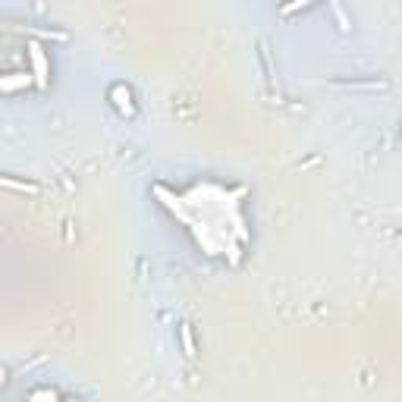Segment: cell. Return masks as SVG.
Returning a JSON list of instances; mask_svg holds the SVG:
<instances>
[{
	"label": "cell",
	"mask_w": 402,
	"mask_h": 402,
	"mask_svg": "<svg viewBox=\"0 0 402 402\" xmlns=\"http://www.w3.org/2000/svg\"><path fill=\"white\" fill-rule=\"evenodd\" d=\"M29 60H32V75H35V85L38 88H47V79H51V63H47V54L45 47L32 41L29 45Z\"/></svg>",
	"instance_id": "cell-1"
},
{
	"label": "cell",
	"mask_w": 402,
	"mask_h": 402,
	"mask_svg": "<svg viewBox=\"0 0 402 402\" xmlns=\"http://www.w3.org/2000/svg\"><path fill=\"white\" fill-rule=\"evenodd\" d=\"M110 97H117V107L123 113H132V95H129V88H123V85H113Z\"/></svg>",
	"instance_id": "cell-3"
},
{
	"label": "cell",
	"mask_w": 402,
	"mask_h": 402,
	"mask_svg": "<svg viewBox=\"0 0 402 402\" xmlns=\"http://www.w3.org/2000/svg\"><path fill=\"white\" fill-rule=\"evenodd\" d=\"M179 340H182V349H186V355L192 358L195 355V343H192V330H189V324H182V327H179Z\"/></svg>",
	"instance_id": "cell-5"
},
{
	"label": "cell",
	"mask_w": 402,
	"mask_h": 402,
	"mask_svg": "<svg viewBox=\"0 0 402 402\" xmlns=\"http://www.w3.org/2000/svg\"><path fill=\"white\" fill-rule=\"evenodd\" d=\"M314 0H289V3H283L280 7V16H292V13H298V10H305V7H311Z\"/></svg>",
	"instance_id": "cell-4"
},
{
	"label": "cell",
	"mask_w": 402,
	"mask_h": 402,
	"mask_svg": "<svg viewBox=\"0 0 402 402\" xmlns=\"http://www.w3.org/2000/svg\"><path fill=\"white\" fill-rule=\"evenodd\" d=\"M35 82V75L32 73H10V75H0V88L7 91H19V88H29V85Z\"/></svg>",
	"instance_id": "cell-2"
}]
</instances>
